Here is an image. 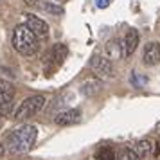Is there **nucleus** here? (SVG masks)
I'll return each instance as SVG.
<instances>
[{
	"mask_svg": "<svg viewBox=\"0 0 160 160\" xmlns=\"http://www.w3.org/2000/svg\"><path fill=\"white\" fill-rule=\"evenodd\" d=\"M117 160H140V158L137 157L135 149H131V148H121L119 153H117Z\"/></svg>",
	"mask_w": 160,
	"mask_h": 160,
	"instance_id": "obj_15",
	"label": "nucleus"
},
{
	"mask_svg": "<svg viewBox=\"0 0 160 160\" xmlns=\"http://www.w3.org/2000/svg\"><path fill=\"white\" fill-rule=\"evenodd\" d=\"M4 153H6V148H4V144H2V142H0V157H2Z\"/></svg>",
	"mask_w": 160,
	"mask_h": 160,
	"instance_id": "obj_19",
	"label": "nucleus"
},
{
	"mask_svg": "<svg viewBox=\"0 0 160 160\" xmlns=\"http://www.w3.org/2000/svg\"><path fill=\"white\" fill-rule=\"evenodd\" d=\"M122 45L119 40H110L108 43H106V58L112 61V59H119L122 56Z\"/></svg>",
	"mask_w": 160,
	"mask_h": 160,
	"instance_id": "obj_11",
	"label": "nucleus"
},
{
	"mask_svg": "<svg viewBox=\"0 0 160 160\" xmlns=\"http://www.w3.org/2000/svg\"><path fill=\"white\" fill-rule=\"evenodd\" d=\"M135 153H137V157L138 158H146L149 153H151V149H153V142L149 140V138H140L137 144H135Z\"/></svg>",
	"mask_w": 160,
	"mask_h": 160,
	"instance_id": "obj_12",
	"label": "nucleus"
},
{
	"mask_svg": "<svg viewBox=\"0 0 160 160\" xmlns=\"http://www.w3.org/2000/svg\"><path fill=\"white\" fill-rule=\"evenodd\" d=\"M138 47V32L135 29H130L124 36V42H122V56L124 58H130L133 52L137 51Z\"/></svg>",
	"mask_w": 160,
	"mask_h": 160,
	"instance_id": "obj_9",
	"label": "nucleus"
},
{
	"mask_svg": "<svg viewBox=\"0 0 160 160\" xmlns=\"http://www.w3.org/2000/svg\"><path fill=\"white\" fill-rule=\"evenodd\" d=\"M90 70L99 78V79H110L113 78V65L106 56L94 54L90 58Z\"/></svg>",
	"mask_w": 160,
	"mask_h": 160,
	"instance_id": "obj_4",
	"label": "nucleus"
},
{
	"mask_svg": "<svg viewBox=\"0 0 160 160\" xmlns=\"http://www.w3.org/2000/svg\"><path fill=\"white\" fill-rule=\"evenodd\" d=\"M67 54H68V49H67V45L56 43V45H52V49L49 51V54L45 56V59H47L49 63H54V65L58 67V65H61V63L65 61Z\"/></svg>",
	"mask_w": 160,
	"mask_h": 160,
	"instance_id": "obj_10",
	"label": "nucleus"
},
{
	"mask_svg": "<svg viewBox=\"0 0 160 160\" xmlns=\"http://www.w3.org/2000/svg\"><path fill=\"white\" fill-rule=\"evenodd\" d=\"M38 137V128L32 124H23L20 128L8 133L6 137V146L9 148L11 153H27L34 146Z\"/></svg>",
	"mask_w": 160,
	"mask_h": 160,
	"instance_id": "obj_1",
	"label": "nucleus"
},
{
	"mask_svg": "<svg viewBox=\"0 0 160 160\" xmlns=\"http://www.w3.org/2000/svg\"><path fill=\"white\" fill-rule=\"evenodd\" d=\"M83 94L85 95H94V94H97L99 90H101V81L99 79H90V81H87L85 85H83Z\"/></svg>",
	"mask_w": 160,
	"mask_h": 160,
	"instance_id": "obj_13",
	"label": "nucleus"
},
{
	"mask_svg": "<svg viewBox=\"0 0 160 160\" xmlns=\"http://www.w3.org/2000/svg\"><path fill=\"white\" fill-rule=\"evenodd\" d=\"M79 119H81V112L78 108H72V110L59 112L58 115L54 117V122L58 126H70V124H76Z\"/></svg>",
	"mask_w": 160,
	"mask_h": 160,
	"instance_id": "obj_8",
	"label": "nucleus"
},
{
	"mask_svg": "<svg viewBox=\"0 0 160 160\" xmlns=\"http://www.w3.org/2000/svg\"><path fill=\"white\" fill-rule=\"evenodd\" d=\"M42 9L47 11V13H51V15H58V16L65 13L61 6H56V4H52V2H43V4H42Z\"/></svg>",
	"mask_w": 160,
	"mask_h": 160,
	"instance_id": "obj_16",
	"label": "nucleus"
},
{
	"mask_svg": "<svg viewBox=\"0 0 160 160\" xmlns=\"http://www.w3.org/2000/svg\"><path fill=\"white\" fill-rule=\"evenodd\" d=\"M45 95L42 94H36V95H31L27 97L25 101L16 108L15 112V119L16 121H25V119H31V117H34L38 112H42L45 106Z\"/></svg>",
	"mask_w": 160,
	"mask_h": 160,
	"instance_id": "obj_3",
	"label": "nucleus"
},
{
	"mask_svg": "<svg viewBox=\"0 0 160 160\" xmlns=\"http://www.w3.org/2000/svg\"><path fill=\"white\" fill-rule=\"evenodd\" d=\"M13 99H15V85L0 78V115L6 117L11 113Z\"/></svg>",
	"mask_w": 160,
	"mask_h": 160,
	"instance_id": "obj_5",
	"label": "nucleus"
},
{
	"mask_svg": "<svg viewBox=\"0 0 160 160\" xmlns=\"http://www.w3.org/2000/svg\"><path fill=\"white\" fill-rule=\"evenodd\" d=\"M97 8H108V0H95Z\"/></svg>",
	"mask_w": 160,
	"mask_h": 160,
	"instance_id": "obj_18",
	"label": "nucleus"
},
{
	"mask_svg": "<svg viewBox=\"0 0 160 160\" xmlns=\"http://www.w3.org/2000/svg\"><path fill=\"white\" fill-rule=\"evenodd\" d=\"M95 157H97V160H117V155L113 153V149L110 146H102Z\"/></svg>",
	"mask_w": 160,
	"mask_h": 160,
	"instance_id": "obj_14",
	"label": "nucleus"
},
{
	"mask_svg": "<svg viewBox=\"0 0 160 160\" xmlns=\"http://www.w3.org/2000/svg\"><path fill=\"white\" fill-rule=\"evenodd\" d=\"M11 43L15 47V51L20 52L22 56H32V54H36L38 47H40V45H38V36L25 25V23H20V25L15 27Z\"/></svg>",
	"mask_w": 160,
	"mask_h": 160,
	"instance_id": "obj_2",
	"label": "nucleus"
},
{
	"mask_svg": "<svg viewBox=\"0 0 160 160\" xmlns=\"http://www.w3.org/2000/svg\"><path fill=\"white\" fill-rule=\"evenodd\" d=\"M23 16H25V25H27L38 38L49 36V25H47L45 20H42V18L36 16V15H31V13H25Z\"/></svg>",
	"mask_w": 160,
	"mask_h": 160,
	"instance_id": "obj_6",
	"label": "nucleus"
},
{
	"mask_svg": "<svg viewBox=\"0 0 160 160\" xmlns=\"http://www.w3.org/2000/svg\"><path fill=\"white\" fill-rule=\"evenodd\" d=\"M142 61L148 67H153L157 63H160V43L158 42H151V43L146 45L144 54H142Z\"/></svg>",
	"mask_w": 160,
	"mask_h": 160,
	"instance_id": "obj_7",
	"label": "nucleus"
},
{
	"mask_svg": "<svg viewBox=\"0 0 160 160\" xmlns=\"http://www.w3.org/2000/svg\"><path fill=\"white\" fill-rule=\"evenodd\" d=\"M153 157H155V158H158L160 157V140L153 144Z\"/></svg>",
	"mask_w": 160,
	"mask_h": 160,
	"instance_id": "obj_17",
	"label": "nucleus"
}]
</instances>
